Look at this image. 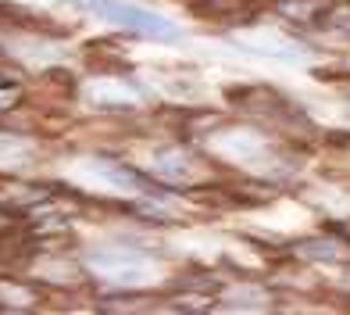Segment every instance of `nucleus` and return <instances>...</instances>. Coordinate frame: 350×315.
Masks as SVG:
<instances>
[{"label":"nucleus","instance_id":"obj_1","mask_svg":"<svg viewBox=\"0 0 350 315\" xmlns=\"http://www.w3.org/2000/svg\"><path fill=\"white\" fill-rule=\"evenodd\" d=\"M83 8H90L93 14L115 22L129 33H139V36H150V40H175L179 36V25L168 22L165 14H154L147 8L133 4V0H79Z\"/></svg>","mask_w":350,"mask_h":315},{"label":"nucleus","instance_id":"obj_2","mask_svg":"<svg viewBox=\"0 0 350 315\" xmlns=\"http://www.w3.org/2000/svg\"><path fill=\"white\" fill-rule=\"evenodd\" d=\"M90 265L104 279H115V283H147L150 279V258L133 247H100L90 255Z\"/></svg>","mask_w":350,"mask_h":315},{"label":"nucleus","instance_id":"obj_3","mask_svg":"<svg viewBox=\"0 0 350 315\" xmlns=\"http://www.w3.org/2000/svg\"><path fill=\"white\" fill-rule=\"evenodd\" d=\"M86 97L93 104H104V108H129L136 101V90L129 83H115V79H100L86 90Z\"/></svg>","mask_w":350,"mask_h":315},{"label":"nucleus","instance_id":"obj_4","mask_svg":"<svg viewBox=\"0 0 350 315\" xmlns=\"http://www.w3.org/2000/svg\"><path fill=\"white\" fill-rule=\"evenodd\" d=\"M247 51H258V54H275V58H300L297 47L282 43L279 36H261V40H240Z\"/></svg>","mask_w":350,"mask_h":315},{"label":"nucleus","instance_id":"obj_5","mask_svg":"<svg viewBox=\"0 0 350 315\" xmlns=\"http://www.w3.org/2000/svg\"><path fill=\"white\" fill-rule=\"evenodd\" d=\"M154 168H157V176H165V179H186L189 176V165H186V158L183 154H161L154 162Z\"/></svg>","mask_w":350,"mask_h":315},{"label":"nucleus","instance_id":"obj_6","mask_svg":"<svg viewBox=\"0 0 350 315\" xmlns=\"http://www.w3.org/2000/svg\"><path fill=\"white\" fill-rule=\"evenodd\" d=\"M14 101H18V86H14L11 79L0 75V112H4V108H11Z\"/></svg>","mask_w":350,"mask_h":315}]
</instances>
